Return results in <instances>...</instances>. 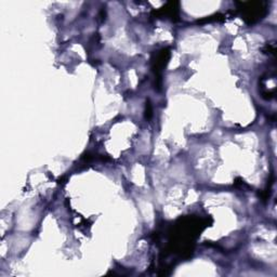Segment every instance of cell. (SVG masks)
<instances>
[{"mask_svg":"<svg viewBox=\"0 0 277 277\" xmlns=\"http://www.w3.org/2000/svg\"><path fill=\"white\" fill-rule=\"evenodd\" d=\"M240 4L242 5L241 9H243L244 12V20L250 24L261 20L267 12V8L264 7L266 2H243Z\"/></svg>","mask_w":277,"mask_h":277,"instance_id":"obj_1","label":"cell"},{"mask_svg":"<svg viewBox=\"0 0 277 277\" xmlns=\"http://www.w3.org/2000/svg\"><path fill=\"white\" fill-rule=\"evenodd\" d=\"M169 56H170L169 49H163L159 53H157L156 59L153 61L154 63L153 69L154 72H155L156 79L159 80V83H160V77H162V70L164 69L167 62H168Z\"/></svg>","mask_w":277,"mask_h":277,"instance_id":"obj_2","label":"cell"},{"mask_svg":"<svg viewBox=\"0 0 277 277\" xmlns=\"http://www.w3.org/2000/svg\"><path fill=\"white\" fill-rule=\"evenodd\" d=\"M153 114V109H152V104L150 101H146V105H145V118L146 119H151Z\"/></svg>","mask_w":277,"mask_h":277,"instance_id":"obj_3","label":"cell"}]
</instances>
